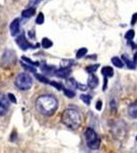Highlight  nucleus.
I'll return each mask as SVG.
<instances>
[{"label":"nucleus","mask_w":137,"mask_h":153,"mask_svg":"<svg viewBox=\"0 0 137 153\" xmlns=\"http://www.w3.org/2000/svg\"><path fill=\"white\" fill-rule=\"evenodd\" d=\"M64 95L69 98H73L75 96V92L72 91L71 89H64Z\"/></svg>","instance_id":"4be33fe9"},{"label":"nucleus","mask_w":137,"mask_h":153,"mask_svg":"<svg viewBox=\"0 0 137 153\" xmlns=\"http://www.w3.org/2000/svg\"><path fill=\"white\" fill-rule=\"evenodd\" d=\"M35 106L41 114L50 117V115L54 114V112L58 108V101L52 95H41L36 99Z\"/></svg>","instance_id":"f257e3e1"},{"label":"nucleus","mask_w":137,"mask_h":153,"mask_svg":"<svg viewBox=\"0 0 137 153\" xmlns=\"http://www.w3.org/2000/svg\"><path fill=\"white\" fill-rule=\"evenodd\" d=\"M128 114L132 118H137V101L128 106Z\"/></svg>","instance_id":"9d476101"},{"label":"nucleus","mask_w":137,"mask_h":153,"mask_svg":"<svg viewBox=\"0 0 137 153\" xmlns=\"http://www.w3.org/2000/svg\"><path fill=\"white\" fill-rule=\"evenodd\" d=\"M86 53H87V48H81L77 51L76 56H77V58H82L86 55Z\"/></svg>","instance_id":"f3484780"},{"label":"nucleus","mask_w":137,"mask_h":153,"mask_svg":"<svg viewBox=\"0 0 137 153\" xmlns=\"http://www.w3.org/2000/svg\"><path fill=\"white\" fill-rule=\"evenodd\" d=\"M101 108H103V102H101L100 100H98V101H97V103H96V109L97 110H101Z\"/></svg>","instance_id":"2f4dec72"},{"label":"nucleus","mask_w":137,"mask_h":153,"mask_svg":"<svg viewBox=\"0 0 137 153\" xmlns=\"http://www.w3.org/2000/svg\"><path fill=\"white\" fill-rule=\"evenodd\" d=\"M136 140H137V137H136Z\"/></svg>","instance_id":"72a5a7b5"},{"label":"nucleus","mask_w":137,"mask_h":153,"mask_svg":"<svg viewBox=\"0 0 137 153\" xmlns=\"http://www.w3.org/2000/svg\"><path fill=\"white\" fill-rule=\"evenodd\" d=\"M50 85H52V86H54L56 89H58V90H64V86L61 85V83H57V82H50L49 83Z\"/></svg>","instance_id":"bb28decb"},{"label":"nucleus","mask_w":137,"mask_h":153,"mask_svg":"<svg viewBox=\"0 0 137 153\" xmlns=\"http://www.w3.org/2000/svg\"><path fill=\"white\" fill-rule=\"evenodd\" d=\"M16 42L17 45L19 46V48L23 49V50H27L28 48H37V46H39V44H36V45L34 46L33 44L30 43V42L27 40L25 34H22V35H19L17 37L16 39Z\"/></svg>","instance_id":"39448f33"},{"label":"nucleus","mask_w":137,"mask_h":153,"mask_svg":"<svg viewBox=\"0 0 137 153\" xmlns=\"http://www.w3.org/2000/svg\"><path fill=\"white\" fill-rule=\"evenodd\" d=\"M41 68H42V71H45V73L50 74V71L54 70V66H48L47 65H42Z\"/></svg>","instance_id":"393cba45"},{"label":"nucleus","mask_w":137,"mask_h":153,"mask_svg":"<svg viewBox=\"0 0 137 153\" xmlns=\"http://www.w3.org/2000/svg\"><path fill=\"white\" fill-rule=\"evenodd\" d=\"M137 22V12L136 13L133 14V16H132V19H131V25H135Z\"/></svg>","instance_id":"7c9ffc66"},{"label":"nucleus","mask_w":137,"mask_h":153,"mask_svg":"<svg viewBox=\"0 0 137 153\" xmlns=\"http://www.w3.org/2000/svg\"><path fill=\"white\" fill-rule=\"evenodd\" d=\"M41 45H42V47H44V48H50L52 45H53V43H52V41L49 40L48 38H43V40H42L41 42Z\"/></svg>","instance_id":"dca6fc26"},{"label":"nucleus","mask_w":137,"mask_h":153,"mask_svg":"<svg viewBox=\"0 0 137 153\" xmlns=\"http://www.w3.org/2000/svg\"><path fill=\"white\" fill-rule=\"evenodd\" d=\"M71 74V70L69 68H61V70L55 71V75L58 78H63V79H67L69 76V75Z\"/></svg>","instance_id":"1a4fd4ad"},{"label":"nucleus","mask_w":137,"mask_h":153,"mask_svg":"<svg viewBox=\"0 0 137 153\" xmlns=\"http://www.w3.org/2000/svg\"><path fill=\"white\" fill-rule=\"evenodd\" d=\"M9 30H10V34L12 36H16L17 34L21 32V24H19V19H14L11 22L10 26H9Z\"/></svg>","instance_id":"6e6552de"},{"label":"nucleus","mask_w":137,"mask_h":153,"mask_svg":"<svg viewBox=\"0 0 137 153\" xmlns=\"http://www.w3.org/2000/svg\"><path fill=\"white\" fill-rule=\"evenodd\" d=\"M9 104L10 102H9L7 96L0 93V117L6 114L9 109Z\"/></svg>","instance_id":"423d86ee"},{"label":"nucleus","mask_w":137,"mask_h":153,"mask_svg":"<svg viewBox=\"0 0 137 153\" xmlns=\"http://www.w3.org/2000/svg\"><path fill=\"white\" fill-rule=\"evenodd\" d=\"M67 84H68V86H69L70 88L77 89V87H78V83H77L76 81L74 80V79H69V80L67 81Z\"/></svg>","instance_id":"6ab92c4d"},{"label":"nucleus","mask_w":137,"mask_h":153,"mask_svg":"<svg viewBox=\"0 0 137 153\" xmlns=\"http://www.w3.org/2000/svg\"><path fill=\"white\" fill-rule=\"evenodd\" d=\"M33 85V79L32 76L26 73H22L16 76V86L22 91H27L31 89Z\"/></svg>","instance_id":"20e7f679"},{"label":"nucleus","mask_w":137,"mask_h":153,"mask_svg":"<svg viewBox=\"0 0 137 153\" xmlns=\"http://www.w3.org/2000/svg\"><path fill=\"white\" fill-rule=\"evenodd\" d=\"M81 100L83 101V102H85L87 105H89V104H90V102H91V96L90 95L82 94L81 95Z\"/></svg>","instance_id":"aec40b11"},{"label":"nucleus","mask_w":137,"mask_h":153,"mask_svg":"<svg viewBox=\"0 0 137 153\" xmlns=\"http://www.w3.org/2000/svg\"><path fill=\"white\" fill-rule=\"evenodd\" d=\"M22 59H23L24 61H26V62H28L30 65H32V66H36V65H38V62H35V61H33V60H31L30 58H28V57H25V56H23L22 57Z\"/></svg>","instance_id":"a878e982"},{"label":"nucleus","mask_w":137,"mask_h":153,"mask_svg":"<svg viewBox=\"0 0 137 153\" xmlns=\"http://www.w3.org/2000/svg\"><path fill=\"white\" fill-rule=\"evenodd\" d=\"M134 35H135V33H134V31H133V30H129V31L126 33L125 38H126L128 41H131L132 39L134 38Z\"/></svg>","instance_id":"412c9836"},{"label":"nucleus","mask_w":137,"mask_h":153,"mask_svg":"<svg viewBox=\"0 0 137 153\" xmlns=\"http://www.w3.org/2000/svg\"><path fill=\"white\" fill-rule=\"evenodd\" d=\"M84 136H85L87 147L90 148V149H98L101 141L95 131L91 129V128H87L85 130V133H84Z\"/></svg>","instance_id":"7ed1b4c3"},{"label":"nucleus","mask_w":137,"mask_h":153,"mask_svg":"<svg viewBox=\"0 0 137 153\" xmlns=\"http://www.w3.org/2000/svg\"><path fill=\"white\" fill-rule=\"evenodd\" d=\"M122 59H123L124 62L126 63V65H127V68H130V70H133V68H136V65L133 62V60L129 59V57L126 55V54H123V55H122Z\"/></svg>","instance_id":"4468645a"},{"label":"nucleus","mask_w":137,"mask_h":153,"mask_svg":"<svg viewBox=\"0 0 137 153\" xmlns=\"http://www.w3.org/2000/svg\"><path fill=\"white\" fill-rule=\"evenodd\" d=\"M42 1V0H30V2H29V6H31V7H33L35 5H37L38 3H40V2Z\"/></svg>","instance_id":"cd10ccee"},{"label":"nucleus","mask_w":137,"mask_h":153,"mask_svg":"<svg viewBox=\"0 0 137 153\" xmlns=\"http://www.w3.org/2000/svg\"><path fill=\"white\" fill-rule=\"evenodd\" d=\"M133 62L135 63V65H137V52L134 54V57H133Z\"/></svg>","instance_id":"473e14b6"},{"label":"nucleus","mask_w":137,"mask_h":153,"mask_svg":"<svg viewBox=\"0 0 137 153\" xmlns=\"http://www.w3.org/2000/svg\"><path fill=\"white\" fill-rule=\"evenodd\" d=\"M36 78L38 79L40 82H42V83H45V84H49V83H50L48 80H47V78H45V76H42V75H38V74H36Z\"/></svg>","instance_id":"b1692460"},{"label":"nucleus","mask_w":137,"mask_h":153,"mask_svg":"<svg viewBox=\"0 0 137 153\" xmlns=\"http://www.w3.org/2000/svg\"><path fill=\"white\" fill-rule=\"evenodd\" d=\"M112 63H113L116 68H122L124 66V62L122 61V59L117 57V56H115V57L112 58Z\"/></svg>","instance_id":"2eb2a0df"},{"label":"nucleus","mask_w":137,"mask_h":153,"mask_svg":"<svg viewBox=\"0 0 137 153\" xmlns=\"http://www.w3.org/2000/svg\"><path fill=\"white\" fill-rule=\"evenodd\" d=\"M22 65H23V68H25V70L30 71H32V73H36V70H35L34 68H32V66H29V65H24V63H22Z\"/></svg>","instance_id":"c85d7f7f"},{"label":"nucleus","mask_w":137,"mask_h":153,"mask_svg":"<svg viewBox=\"0 0 137 153\" xmlns=\"http://www.w3.org/2000/svg\"><path fill=\"white\" fill-rule=\"evenodd\" d=\"M7 98H8L9 102H10V101H11L12 103H16V97H14V95H13V94H11V93H10V94L7 95Z\"/></svg>","instance_id":"c756f323"},{"label":"nucleus","mask_w":137,"mask_h":153,"mask_svg":"<svg viewBox=\"0 0 137 153\" xmlns=\"http://www.w3.org/2000/svg\"><path fill=\"white\" fill-rule=\"evenodd\" d=\"M98 68H99L98 65H89V66H87V68H86V71H87V73H89V74H94V71H96V70Z\"/></svg>","instance_id":"a211bd4d"},{"label":"nucleus","mask_w":137,"mask_h":153,"mask_svg":"<svg viewBox=\"0 0 137 153\" xmlns=\"http://www.w3.org/2000/svg\"><path fill=\"white\" fill-rule=\"evenodd\" d=\"M35 12H36L35 7H29V8L25 9V10L22 12V16H23L24 19H29V18H31L33 14H35Z\"/></svg>","instance_id":"ddd939ff"},{"label":"nucleus","mask_w":137,"mask_h":153,"mask_svg":"<svg viewBox=\"0 0 137 153\" xmlns=\"http://www.w3.org/2000/svg\"><path fill=\"white\" fill-rule=\"evenodd\" d=\"M98 78L94 75V74H90V76H89L88 78V82H87V84H88V86L90 88H96L97 86H98Z\"/></svg>","instance_id":"9b49d317"},{"label":"nucleus","mask_w":137,"mask_h":153,"mask_svg":"<svg viewBox=\"0 0 137 153\" xmlns=\"http://www.w3.org/2000/svg\"><path fill=\"white\" fill-rule=\"evenodd\" d=\"M101 75H103L106 79H109L114 76V70L111 66H103L101 68Z\"/></svg>","instance_id":"f8f14e48"},{"label":"nucleus","mask_w":137,"mask_h":153,"mask_svg":"<svg viewBox=\"0 0 137 153\" xmlns=\"http://www.w3.org/2000/svg\"><path fill=\"white\" fill-rule=\"evenodd\" d=\"M36 23L38 25H42L44 23V14L42 13V12H40V13L38 14V16H37V19H36Z\"/></svg>","instance_id":"5701e85b"},{"label":"nucleus","mask_w":137,"mask_h":153,"mask_svg":"<svg viewBox=\"0 0 137 153\" xmlns=\"http://www.w3.org/2000/svg\"><path fill=\"white\" fill-rule=\"evenodd\" d=\"M61 122L70 129L77 130L80 128L82 123L81 114L75 108H67L61 114Z\"/></svg>","instance_id":"f03ea898"},{"label":"nucleus","mask_w":137,"mask_h":153,"mask_svg":"<svg viewBox=\"0 0 137 153\" xmlns=\"http://www.w3.org/2000/svg\"><path fill=\"white\" fill-rule=\"evenodd\" d=\"M14 62V53L13 51L11 50H6L5 52L2 55V65L4 63H7V65H12Z\"/></svg>","instance_id":"0eeeda50"}]
</instances>
